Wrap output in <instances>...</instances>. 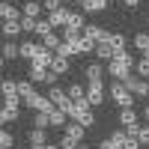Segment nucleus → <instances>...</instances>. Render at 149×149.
I'll return each mask as SVG.
<instances>
[{
	"label": "nucleus",
	"mask_w": 149,
	"mask_h": 149,
	"mask_svg": "<svg viewBox=\"0 0 149 149\" xmlns=\"http://www.w3.org/2000/svg\"><path fill=\"white\" fill-rule=\"evenodd\" d=\"M69 119L81 122L84 128H93V125H95V113H93V104L86 102V98H81V102H74V104L69 107Z\"/></svg>",
	"instance_id": "f257e3e1"
},
{
	"label": "nucleus",
	"mask_w": 149,
	"mask_h": 149,
	"mask_svg": "<svg viewBox=\"0 0 149 149\" xmlns=\"http://www.w3.org/2000/svg\"><path fill=\"white\" fill-rule=\"evenodd\" d=\"M107 95L113 98V102H116V104H119L122 110L134 104V95H131V93L125 90V84H122V81H113V84H110V90H107Z\"/></svg>",
	"instance_id": "f03ea898"
},
{
	"label": "nucleus",
	"mask_w": 149,
	"mask_h": 149,
	"mask_svg": "<svg viewBox=\"0 0 149 149\" xmlns=\"http://www.w3.org/2000/svg\"><path fill=\"white\" fill-rule=\"evenodd\" d=\"M24 104H27L33 113H51V110L57 107V104H54L48 95H39V93H33L30 98H24Z\"/></svg>",
	"instance_id": "7ed1b4c3"
},
{
	"label": "nucleus",
	"mask_w": 149,
	"mask_h": 149,
	"mask_svg": "<svg viewBox=\"0 0 149 149\" xmlns=\"http://www.w3.org/2000/svg\"><path fill=\"white\" fill-rule=\"evenodd\" d=\"M122 84H125V90H128V93H131L134 98H146V95H149V81L137 78V74H131V78H125Z\"/></svg>",
	"instance_id": "20e7f679"
},
{
	"label": "nucleus",
	"mask_w": 149,
	"mask_h": 149,
	"mask_svg": "<svg viewBox=\"0 0 149 149\" xmlns=\"http://www.w3.org/2000/svg\"><path fill=\"white\" fill-rule=\"evenodd\" d=\"M119 125L125 128L131 137H137V134H140V122H137V113H134V107H125V110L119 113Z\"/></svg>",
	"instance_id": "39448f33"
},
{
	"label": "nucleus",
	"mask_w": 149,
	"mask_h": 149,
	"mask_svg": "<svg viewBox=\"0 0 149 149\" xmlns=\"http://www.w3.org/2000/svg\"><path fill=\"white\" fill-rule=\"evenodd\" d=\"M86 102H90L93 107H102V104H107L104 84H86Z\"/></svg>",
	"instance_id": "423d86ee"
},
{
	"label": "nucleus",
	"mask_w": 149,
	"mask_h": 149,
	"mask_svg": "<svg viewBox=\"0 0 149 149\" xmlns=\"http://www.w3.org/2000/svg\"><path fill=\"white\" fill-rule=\"evenodd\" d=\"M48 98H51L60 110H66V113H69V107L74 104L72 95H69V90H60V86H51V90H48Z\"/></svg>",
	"instance_id": "0eeeda50"
},
{
	"label": "nucleus",
	"mask_w": 149,
	"mask_h": 149,
	"mask_svg": "<svg viewBox=\"0 0 149 149\" xmlns=\"http://www.w3.org/2000/svg\"><path fill=\"white\" fill-rule=\"evenodd\" d=\"M51 63H54V51H51V48H45V45H39V48H36V57L30 60V66L51 69Z\"/></svg>",
	"instance_id": "6e6552de"
},
{
	"label": "nucleus",
	"mask_w": 149,
	"mask_h": 149,
	"mask_svg": "<svg viewBox=\"0 0 149 149\" xmlns=\"http://www.w3.org/2000/svg\"><path fill=\"white\" fill-rule=\"evenodd\" d=\"M84 36L93 42H110V30H104L102 24H86L84 27Z\"/></svg>",
	"instance_id": "1a4fd4ad"
},
{
	"label": "nucleus",
	"mask_w": 149,
	"mask_h": 149,
	"mask_svg": "<svg viewBox=\"0 0 149 149\" xmlns=\"http://www.w3.org/2000/svg\"><path fill=\"white\" fill-rule=\"evenodd\" d=\"M107 74L113 81H125V78H131V66L119 63V60H110V63H107Z\"/></svg>",
	"instance_id": "9d476101"
},
{
	"label": "nucleus",
	"mask_w": 149,
	"mask_h": 149,
	"mask_svg": "<svg viewBox=\"0 0 149 149\" xmlns=\"http://www.w3.org/2000/svg\"><path fill=\"white\" fill-rule=\"evenodd\" d=\"M84 74H86V84H104V66L102 63H86Z\"/></svg>",
	"instance_id": "9b49d317"
},
{
	"label": "nucleus",
	"mask_w": 149,
	"mask_h": 149,
	"mask_svg": "<svg viewBox=\"0 0 149 149\" xmlns=\"http://www.w3.org/2000/svg\"><path fill=\"white\" fill-rule=\"evenodd\" d=\"M93 57L98 60V63H110V60L116 57V51H113V45H110V42H98V45H95V54H93Z\"/></svg>",
	"instance_id": "f8f14e48"
},
{
	"label": "nucleus",
	"mask_w": 149,
	"mask_h": 149,
	"mask_svg": "<svg viewBox=\"0 0 149 149\" xmlns=\"http://www.w3.org/2000/svg\"><path fill=\"white\" fill-rule=\"evenodd\" d=\"M69 15H72V12H69L66 6H60V9H54V12H48V21H51V27H66V24H69Z\"/></svg>",
	"instance_id": "ddd939ff"
},
{
	"label": "nucleus",
	"mask_w": 149,
	"mask_h": 149,
	"mask_svg": "<svg viewBox=\"0 0 149 149\" xmlns=\"http://www.w3.org/2000/svg\"><path fill=\"white\" fill-rule=\"evenodd\" d=\"M0 18H3V24H6V21H21L24 12H21L18 6H12V3H0Z\"/></svg>",
	"instance_id": "4468645a"
},
{
	"label": "nucleus",
	"mask_w": 149,
	"mask_h": 149,
	"mask_svg": "<svg viewBox=\"0 0 149 149\" xmlns=\"http://www.w3.org/2000/svg\"><path fill=\"white\" fill-rule=\"evenodd\" d=\"M45 6L39 3V0H27V3H24L21 6V12H24V18H36V21H39V12H42Z\"/></svg>",
	"instance_id": "2eb2a0df"
},
{
	"label": "nucleus",
	"mask_w": 149,
	"mask_h": 149,
	"mask_svg": "<svg viewBox=\"0 0 149 149\" xmlns=\"http://www.w3.org/2000/svg\"><path fill=\"white\" fill-rule=\"evenodd\" d=\"M107 3H110V0H84V12H90V15H98V12H104L107 9Z\"/></svg>",
	"instance_id": "dca6fc26"
},
{
	"label": "nucleus",
	"mask_w": 149,
	"mask_h": 149,
	"mask_svg": "<svg viewBox=\"0 0 149 149\" xmlns=\"http://www.w3.org/2000/svg\"><path fill=\"white\" fill-rule=\"evenodd\" d=\"M51 125L63 131V128L69 125V113H66V110H60V107H54V110H51Z\"/></svg>",
	"instance_id": "f3484780"
},
{
	"label": "nucleus",
	"mask_w": 149,
	"mask_h": 149,
	"mask_svg": "<svg viewBox=\"0 0 149 149\" xmlns=\"http://www.w3.org/2000/svg\"><path fill=\"white\" fill-rule=\"evenodd\" d=\"M84 131H86V128L81 125V122H74V119H69V125L63 128V134H69V137H74V140H78V143L84 140Z\"/></svg>",
	"instance_id": "a211bd4d"
},
{
	"label": "nucleus",
	"mask_w": 149,
	"mask_h": 149,
	"mask_svg": "<svg viewBox=\"0 0 149 149\" xmlns=\"http://www.w3.org/2000/svg\"><path fill=\"white\" fill-rule=\"evenodd\" d=\"M84 27H86V24H84V12H72V15H69V24H66L63 30H78V33H84Z\"/></svg>",
	"instance_id": "6ab92c4d"
},
{
	"label": "nucleus",
	"mask_w": 149,
	"mask_h": 149,
	"mask_svg": "<svg viewBox=\"0 0 149 149\" xmlns=\"http://www.w3.org/2000/svg\"><path fill=\"white\" fill-rule=\"evenodd\" d=\"M21 33H24V30H21V21H6V24H3V36H6L9 42H12V39H18Z\"/></svg>",
	"instance_id": "aec40b11"
},
{
	"label": "nucleus",
	"mask_w": 149,
	"mask_h": 149,
	"mask_svg": "<svg viewBox=\"0 0 149 149\" xmlns=\"http://www.w3.org/2000/svg\"><path fill=\"white\" fill-rule=\"evenodd\" d=\"M30 146H48V134H45V128H30Z\"/></svg>",
	"instance_id": "412c9836"
},
{
	"label": "nucleus",
	"mask_w": 149,
	"mask_h": 149,
	"mask_svg": "<svg viewBox=\"0 0 149 149\" xmlns=\"http://www.w3.org/2000/svg\"><path fill=\"white\" fill-rule=\"evenodd\" d=\"M51 72H54V74H66V72H69V57H60V54H54Z\"/></svg>",
	"instance_id": "4be33fe9"
},
{
	"label": "nucleus",
	"mask_w": 149,
	"mask_h": 149,
	"mask_svg": "<svg viewBox=\"0 0 149 149\" xmlns=\"http://www.w3.org/2000/svg\"><path fill=\"white\" fill-rule=\"evenodd\" d=\"M15 57H21V45L6 42V45H3V60H15Z\"/></svg>",
	"instance_id": "5701e85b"
},
{
	"label": "nucleus",
	"mask_w": 149,
	"mask_h": 149,
	"mask_svg": "<svg viewBox=\"0 0 149 149\" xmlns=\"http://www.w3.org/2000/svg\"><path fill=\"white\" fill-rule=\"evenodd\" d=\"M33 93H36V90H33V81H30V78L18 81V95H21V98H30Z\"/></svg>",
	"instance_id": "b1692460"
},
{
	"label": "nucleus",
	"mask_w": 149,
	"mask_h": 149,
	"mask_svg": "<svg viewBox=\"0 0 149 149\" xmlns=\"http://www.w3.org/2000/svg\"><path fill=\"white\" fill-rule=\"evenodd\" d=\"M33 128H51V113H33Z\"/></svg>",
	"instance_id": "393cba45"
},
{
	"label": "nucleus",
	"mask_w": 149,
	"mask_h": 149,
	"mask_svg": "<svg viewBox=\"0 0 149 149\" xmlns=\"http://www.w3.org/2000/svg\"><path fill=\"white\" fill-rule=\"evenodd\" d=\"M21 116V110H9V107H3L0 110V122H3V125H9V122H15Z\"/></svg>",
	"instance_id": "a878e982"
},
{
	"label": "nucleus",
	"mask_w": 149,
	"mask_h": 149,
	"mask_svg": "<svg viewBox=\"0 0 149 149\" xmlns=\"http://www.w3.org/2000/svg\"><path fill=\"white\" fill-rule=\"evenodd\" d=\"M69 95H72V102H81V98H86L84 84H72V86H69Z\"/></svg>",
	"instance_id": "bb28decb"
},
{
	"label": "nucleus",
	"mask_w": 149,
	"mask_h": 149,
	"mask_svg": "<svg viewBox=\"0 0 149 149\" xmlns=\"http://www.w3.org/2000/svg\"><path fill=\"white\" fill-rule=\"evenodd\" d=\"M42 45H45V48H51V51L57 54V48H60V45H63V42H60V36H57V33H48V36H45V39H42Z\"/></svg>",
	"instance_id": "cd10ccee"
},
{
	"label": "nucleus",
	"mask_w": 149,
	"mask_h": 149,
	"mask_svg": "<svg viewBox=\"0 0 149 149\" xmlns=\"http://www.w3.org/2000/svg\"><path fill=\"white\" fill-rule=\"evenodd\" d=\"M36 48H39L36 42H21V57L24 60H33L36 57Z\"/></svg>",
	"instance_id": "c85d7f7f"
},
{
	"label": "nucleus",
	"mask_w": 149,
	"mask_h": 149,
	"mask_svg": "<svg viewBox=\"0 0 149 149\" xmlns=\"http://www.w3.org/2000/svg\"><path fill=\"white\" fill-rule=\"evenodd\" d=\"M134 69H137V78L149 81V60H146V57H140V60H137V66H134Z\"/></svg>",
	"instance_id": "c756f323"
},
{
	"label": "nucleus",
	"mask_w": 149,
	"mask_h": 149,
	"mask_svg": "<svg viewBox=\"0 0 149 149\" xmlns=\"http://www.w3.org/2000/svg\"><path fill=\"white\" fill-rule=\"evenodd\" d=\"M110 45H113V51L119 54V51H125V36L122 33H110Z\"/></svg>",
	"instance_id": "7c9ffc66"
},
{
	"label": "nucleus",
	"mask_w": 149,
	"mask_h": 149,
	"mask_svg": "<svg viewBox=\"0 0 149 149\" xmlns=\"http://www.w3.org/2000/svg\"><path fill=\"white\" fill-rule=\"evenodd\" d=\"M48 33H54V27H51V21H36V33H33V36H42V39H45Z\"/></svg>",
	"instance_id": "2f4dec72"
},
{
	"label": "nucleus",
	"mask_w": 149,
	"mask_h": 149,
	"mask_svg": "<svg viewBox=\"0 0 149 149\" xmlns=\"http://www.w3.org/2000/svg\"><path fill=\"white\" fill-rule=\"evenodd\" d=\"M134 48L143 54L146 48H149V33H137V36H134Z\"/></svg>",
	"instance_id": "473e14b6"
},
{
	"label": "nucleus",
	"mask_w": 149,
	"mask_h": 149,
	"mask_svg": "<svg viewBox=\"0 0 149 149\" xmlns=\"http://www.w3.org/2000/svg\"><path fill=\"white\" fill-rule=\"evenodd\" d=\"M12 146H15V137L3 128V131H0V149H12Z\"/></svg>",
	"instance_id": "72a5a7b5"
},
{
	"label": "nucleus",
	"mask_w": 149,
	"mask_h": 149,
	"mask_svg": "<svg viewBox=\"0 0 149 149\" xmlns=\"http://www.w3.org/2000/svg\"><path fill=\"white\" fill-rule=\"evenodd\" d=\"M12 95H18V84L15 81H3V98H12Z\"/></svg>",
	"instance_id": "f704fd0d"
},
{
	"label": "nucleus",
	"mask_w": 149,
	"mask_h": 149,
	"mask_svg": "<svg viewBox=\"0 0 149 149\" xmlns=\"http://www.w3.org/2000/svg\"><path fill=\"white\" fill-rule=\"evenodd\" d=\"M57 146H60V149H78L81 143L74 140V137H69V134H63V137H60V143H57Z\"/></svg>",
	"instance_id": "c9c22d12"
},
{
	"label": "nucleus",
	"mask_w": 149,
	"mask_h": 149,
	"mask_svg": "<svg viewBox=\"0 0 149 149\" xmlns=\"http://www.w3.org/2000/svg\"><path fill=\"white\" fill-rule=\"evenodd\" d=\"M21 30L24 33H36V18H21Z\"/></svg>",
	"instance_id": "e433bc0d"
},
{
	"label": "nucleus",
	"mask_w": 149,
	"mask_h": 149,
	"mask_svg": "<svg viewBox=\"0 0 149 149\" xmlns=\"http://www.w3.org/2000/svg\"><path fill=\"white\" fill-rule=\"evenodd\" d=\"M57 54H60V57H69V60H72V57H74V48H72L69 42H63V45L57 48Z\"/></svg>",
	"instance_id": "4c0bfd02"
},
{
	"label": "nucleus",
	"mask_w": 149,
	"mask_h": 149,
	"mask_svg": "<svg viewBox=\"0 0 149 149\" xmlns=\"http://www.w3.org/2000/svg\"><path fill=\"white\" fill-rule=\"evenodd\" d=\"M137 140L149 149V125H140V134H137Z\"/></svg>",
	"instance_id": "58836bf2"
},
{
	"label": "nucleus",
	"mask_w": 149,
	"mask_h": 149,
	"mask_svg": "<svg viewBox=\"0 0 149 149\" xmlns=\"http://www.w3.org/2000/svg\"><path fill=\"white\" fill-rule=\"evenodd\" d=\"M143 143L137 140V137H131V134H128V140H125V146H122V149H140Z\"/></svg>",
	"instance_id": "ea45409f"
},
{
	"label": "nucleus",
	"mask_w": 149,
	"mask_h": 149,
	"mask_svg": "<svg viewBox=\"0 0 149 149\" xmlns=\"http://www.w3.org/2000/svg\"><path fill=\"white\" fill-rule=\"evenodd\" d=\"M98 149H122V146H119V143H113L110 137H104L102 143H98Z\"/></svg>",
	"instance_id": "a19ab883"
},
{
	"label": "nucleus",
	"mask_w": 149,
	"mask_h": 149,
	"mask_svg": "<svg viewBox=\"0 0 149 149\" xmlns=\"http://www.w3.org/2000/svg\"><path fill=\"white\" fill-rule=\"evenodd\" d=\"M60 3H63V0H42V6H45L48 12H54V9H60Z\"/></svg>",
	"instance_id": "79ce46f5"
},
{
	"label": "nucleus",
	"mask_w": 149,
	"mask_h": 149,
	"mask_svg": "<svg viewBox=\"0 0 149 149\" xmlns=\"http://www.w3.org/2000/svg\"><path fill=\"white\" fill-rule=\"evenodd\" d=\"M122 3H125L128 9H134V6H137V3H140V0H122Z\"/></svg>",
	"instance_id": "37998d69"
},
{
	"label": "nucleus",
	"mask_w": 149,
	"mask_h": 149,
	"mask_svg": "<svg viewBox=\"0 0 149 149\" xmlns=\"http://www.w3.org/2000/svg\"><path fill=\"white\" fill-rule=\"evenodd\" d=\"M30 149H60V146H54V143H48V146H30Z\"/></svg>",
	"instance_id": "c03bdc74"
},
{
	"label": "nucleus",
	"mask_w": 149,
	"mask_h": 149,
	"mask_svg": "<svg viewBox=\"0 0 149 149\" xmlns=\"http://www.w3.org/2000/svg\"><path fill=\"white\" fill-rule=\"evenodd\" d=\"M66 3H84V0H66Z\"/></svg>",
	"instance_id": "a18cd8bd"
},
{
	"label": "nucleus",
	"mask_w": 149,
	"mask_h": 149,
	"mask_svg": "<svg viewBox=\"0 0 149 149\" xmlns=\"http://www.w3.org/2000/svg\"><path fill=\"white\" fill-rule=\"evenodd\" d=\"M143 57H146V60H149V48H146V51H143Z\"/></svg>",
	"instance_id": "49530a36"
},
{
	"label": "nucleus",
	"mask_w": 149,
	"mask_h": 149,
	"mask_svg": "<svg viewBox=\"0 0 149 149\" xmlns=\"http://www.w3.org/2000/svg\"><path fill=\"white\" fill-rule=\"evenodd\" d=\"M146 119H149V102H146Z\"/></svg>",
	"instance_id": "de8ad7c7"
},
{
	"label": "nucleus",
	"mask_w": 149,
	"mask_h": 149,
	"mask_svg": "<svg viewBox=\"0 0 149 149\" xmlns=\"http://www.w3.org/2000/svg\"><path fill=\"white\" fill-rule=\"evenodd\" d=\"M78 149H90V146H86V143H81V146H78Z\"/></svg>",
	"instance_id": "09e8293b"
},
{
	"label": "nucleus",
	"mask_w": 149,
	"mask_h": 149,
	"mask_svg": "<svg viewBox=\"0 0 149 149\" xmlns=\"http://www.w3.org/2000/svg\"><path fill=\"white\" fill-rule=\"evenodd\" d=\"M3 3H9V0H3Z\"/></svg>",
	"instance_id": "8fccbe9b"
}]
</instances>
